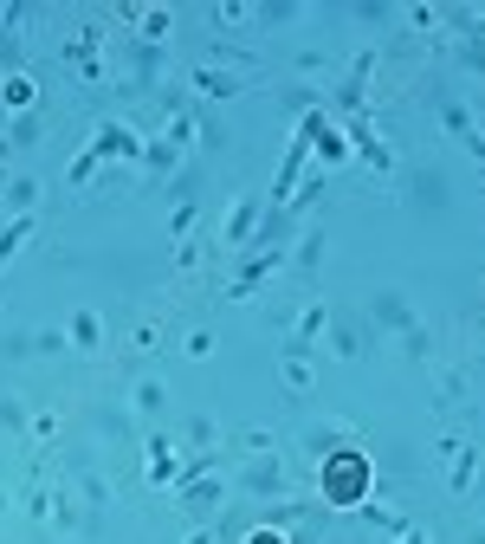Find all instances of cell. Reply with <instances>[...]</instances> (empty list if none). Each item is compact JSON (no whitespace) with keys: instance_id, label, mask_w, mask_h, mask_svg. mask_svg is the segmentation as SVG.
<instances>
[{"instance_id":"obj_1","label":"cell","mask_w":485,"mask_h":544,"mask_svg":"<svg viewBox=\"0 0 485 544\" xmlns=\"http://www.w3.org/2000/svg\"><path fill=\"white\" fill-rule=\"evenodd\" d=\"M356 480H363V467H356V460H337V467H330V473H324V486H330V499H356V493H350V486H356Z\"/></svg>"},{"instance_id":"obj_2","label":"cell","mask_w":485,"mask_h":544,"mask_svg":"<svg viewBox=\"0 0 485 544\" xmlns=\"http://www.w3.org/2000/svg\"><path fill=\"white\" fill-rule=\"evenodd\" d=\"M259 544H279V538H259Z\"/></svg>"}]
</instances>
